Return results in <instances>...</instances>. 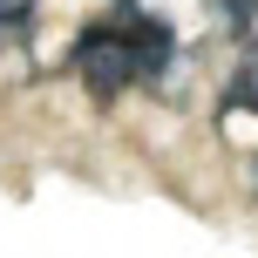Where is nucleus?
Here are the masks:
<instances>
[{
	"label": "nucleus",
	"instance_id": "obj_1",
	"mask_svg": "<svg viewBox=\"0 0 258 258\" xmlns=\"http://www.w3.org/2000/svg\"><path fill=\"white\" fill-rule=\"evenodd\" d=\"M170 54H177V41H170V27L156 21V14L116 7V14H102V21H89L75 34L68 68H75L95 95H122V89H136V82H156L170 68Z\"/></svg>",
	"mask_w": 258,
	"mask_h": 258
},
{
	"label": "nucleus",
	"instance_id": "obj_2",
	"mask_svg": "<svg viewBox=\"0 0 258 258\" xmlns=\"http://www.w3.org/2000/svg\"><path fill=\"white\" fill-rule=\"evenodd\" d=\"M238 122H251V136H258V41L245 48V61L231 75V95H224V136H238Z\"/></svg>",
	"mask_w": 258,
	"mask_h": 258
},
{
	"label": "nucleus",
	"instance_id": "obj_3",
	"mask_svg": "<svg viewBox=\"0 0 258 258\" xmlns=\"http://www.w3.org/2000/svg\"><path fill=\"white\" fill-rule=\"evenodd\" d=\"M251 7L258 0H211V14H218L224 27H251Z\"/></svg>",
	"mask_w": 258,
	"mask_h": 258
}]
</instances>
